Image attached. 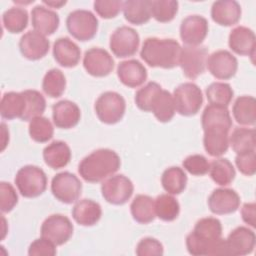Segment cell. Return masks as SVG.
Returning a JSON list of instances; mask_svg holds the SVG:
<instances>
[{"mask_svg": "<svg viewBox=\"0 0 256 256\" xmlns=\"http://www.w3.org/2000/svg\"><path fill=\"white\" fill-rule=\"evenodd\" d=\"M204 131L203 145L205 151L212 157H220L229 148V131L232 119L227 107L209 104L201 116Z\"/></svg>", "mask_w": 256, "mask_h": 256, "instance_id": "6da1fadb", "label": "cell"}, {"mask_svg": "<svg viewBox=\"0 0 256 256\" xmlns=\"http://www.w3.org/2000/svg\"><path fill=\"white\" fill-rule=\"evenodd\" d=\"M188 252L194 256L229 255L226 240L222 238L221 222L215 217L198 220L186 237Z\"/></svg>", "mask_w": 256, "mask_h": 256, "instance_id": "7a4b0ae2", "label": "cell"}, {"mask_svg": "<svg viewBox=\"0 0 256 256\" xmlns=\"http://www.w3.org/2000/svg\"><path fill=\"white\" fill-rule=\"evenodd\" d=\"M120 165V157L115 151L101 148L81 160L78 165V172L86 182L97 183L114 175L119 170Z\"/></svg>", "mask_w": 256, "mask_h": 256, "instance_id": "3957f363", "label": "cell"}, {"mask_svg": "<svg viewBox=\"0 0 256 256\" xmlns=\"http://www.w3.org/2000/svg\"><path fill=\"white\" fill-rule=\"evenodd\" d=\"M181 46L175 39L149 37L144 40L140 56L151 67L172 69L179 65Z\"/></svg>", "mask_w": 256, "mask_h": 256, "instance_id": "277c9868", "label": "cell"}, {"mask_svg": "<svg viewBox=\"0 0 256 256\" xmlns=\"http://www.w3.org/2000/svg\"><path fill=\"white\" fill-rule=\"evenodd\" d=\"M14 181L18 191L25 198L38 197L47 188V176L45 172L35 165L21 167L17 171Z\"/></svg>", "mask_w": 256, "mask_h": 256, "instance_id": "5b68a950", "label": "cell"}, {"mask_svg": "<svg viewBox=\"0 0 256 256\" xmlns=\"http://www.w3.org/2000/svg\"><path fill=\"white\" fill-rule=\"evenodd\" d=\"M98 119L105 124H116L124 116L126 110L125 99L117 92L107 91L102 93L94 105Z\"/></svg>", "mask_w": 256, "mask_h": 256, "instance_id": "8992f818", "label": "cell"}, {"mask_svg": "<svg viewBox=\"0 0 256 256\" xmlns=\"http://www.w3.org/2000/svg\"><path fill=\"white\" fill-rule=\"evenodd\" d=\"M175 110L182 116H193L197 114L203 104L201 89L192 82L178 85L173 91Z\"/></svg>", "mask_w": 256, "mask_h": 256, "instance_id": "52a82bcc", "label": "cell"}, {"mask_svg": "<svg viewBox=\"0 0 256 256\" xmlns=\"http://www.w3.org/2000/svg\"><path fill=\"white\" fill-rule=\"evenodd\" d=\"M68 32L79 41L94 38L98 30V19L89 10L77 9L69 13L66 18Z\"/></svg>", "mask_w": 256, "mask_h": 256, "instance_id": "ba28073f", "label": "cell"}, {"mask_svg": "<svg viewBox=\"0 0 256 256\" xmlns=\"http://www.w3.org/2000/svg\"><path fill=\"white\" fill-rule=\"evenodd\" d=\"M208 59V50L206 47L189 46L181 47L179 66L181 67L185 77L189 79H196L206 69Z\"/></svg>", "mask_w": 256, "mask_h": 256, "instance_id": "9c48e42d", "label": "cell"}, {"mask_svg": "<svg viewBox=\"0 0 256 256\" xmlns=\"http://www.w3.org/2000/svg\"><path fill=\"white\" fill-rule=\"evenodd\" d=\"M53 196L62 203L72 204L78 201L82 192V183L79 178L70 172H60L51 181Z\"/></svg>", "mask_w": 256, "mask_h": 256, "instance_id": "30bf717a", "label": "cell"}, {"mask_svg": "<svg viewBox=\"0 0 256 256\" xmlns=\"http://www.w3.org/2000/svg\"><path fill=\"white\" fill-rule=\"evenodd\" d=\"M134 186L132 181L122 175H112L106 178L101 185V193L103 198L110 204L123 205L132 196Z\"/></svg>", "mask_w": 256, "mask_h": 256, "instance_id": "8fae6325", "label": "cell"}, {"mask_svg": "<svg viewBox=\"0 0 256 256\" xmlns=\"http://www.w3.org/2000/svg\"><path fill=\"white\" fill-rule=\"evenodd\" d=\"M73 224L68 217L62 214H52L42 223L41 237L47 238L56 246L65 244L73 234Z\"/></svg>", "mask_w": 256, "mask_h": 256, "instance_id": "7c38bea8", "label": "cell"}, {"mask_svg": "<svg viewBox=\"0 0 256 256\" xmlns=\"http://www.w3.org/2000/svg\"><path fill=\"white\" fill-rule=\"evenodd\" d=\"M139 43L140 37L136 30L129 26H121L112 33L109 46L116 57L126 58L137 52Z\"/></svg>", "mask_w": 256, "mask_h": 256, "instance_id": "4fadbf2b", "label": "cell"}, {"mask_svg": "<svg viewBox=\"0 0 256 256\" xmlns=\"http://www.w3.org/2000/svg\"><path fill=\"white\" fill-rule=\"evenodd\" d=\"M206 67L212 76L220 80L232 78L238 69L236 57L227 50H218L208 56Z\"/></svg>", "mask_w": 256, "mask_h": 256, "instance_id": "5bb4252c", "label": "cell"}, {"mask_svg": "<svg viewBox=\"0 0 256 256\" xmlns=\"http://www.w3.org/2000/svg\"><path fill=\"white\" fill-rule=\"evenodd\" d=\"M83 66L86 72L91 76L105 77L112 72L114 60L105 49L93 47L85 52Z\"/></svg>", "mask_w": 256, "mask_h": 256, "instance_id": "9a60e30c", "label": "cell"}, {"mask_svg": "<svg viewBox=\"0 0 256 256\" xmlns=\"http://www.w3.org/2000/svg\"><path fill=\"white\" fill-rule=\"evenodd\" d=\"M208 22L200 15H190L184 18L180 25L181 40L189 46L200 45L208 34Z\"/></svg>", "mask_w": 256, "mask_h": 256, "instance_id": "2e32d148", "label": "cell"}, {"mask_svg": "<svg viewBox=\"0 0 256 256\" xmlns=\"http://www.w3.org/2000/svg\"><path fill=\"white\" fill-rule=\"evenodd\" d=\"M240 205L238 193L230 188L213 190L208 198V207L213 214L227 215L234 213Z\"/></svg>", "mask_w": 256, "mask_h": 256, "instance_id": "e0dca14e", "label": "cell"}, {"mask_svg": "<svg viewBox=\"0 0 256 256\" xmlns=\"http://www.w3.org/2000/svg\"><path fill=\"white\" fill-rule=\"evenodd\" d=\"M225 240L229 255L242 256L253 252L256 237L253 230L239 226L232 230Z\"/></svg>", "mask_w": 256, "mask_h": 256, "instance_id": "ac0fdd59", "label": "cell"}, {"mask_svg": "<svg viewBox=\"0 0 256 256\" xmlns=\"http://www.w3.org/2000/svg\"><path fill=\"white\" fill-rule=\"evenodd\" d=\"M50 42L46 36L41 33L30 30L26 32L19 41L21 54L28 60H39L49 51Z\"/></svg>", "mask_w": 256, "mask_h": 256, "instance_id": "d6986e66", "label": "cell"}, {"mask_svg": "<svg viewBox=\"0 0 256 256\" xmlns=\"http://www.w3.org/2000/svg\"><path fill=\"white\" fill-rule=\"evenodd\" d=\"M52 118L56 127L70 129L79 123L81 111L76 103L70 100H61L52 106Z\"/></svg>", "mask_w": 256, "mask_h": 256, "instance_id": "ffe728a7", "label": "cell"}, {"mask_svg": "<svg viewBox=\"0 0 256 256\" xmlns=\"http://www.w3.org/2000/svg\"><path fill=\"white\" fill-rule=\"evenodd\" d=\"M255 34L245 26H237L231 30L228 38L230 49L241 56H250L253 58L255 54Z\"/></svg>", "mask_w": 256, "mask_h": 256, "instance_id": "44dd1931", "label": "cell"}, {"mask_svg": "<svg viewBox=\"0 0 256 256\" xmlns=\"http://www.w3.org/2000/svg\"><path fill=\"white\" fill-rule=\"evenodd\" d=\"M117 76L122 84L130 88H136L144 84L147 79L145 66L135 59L125 60L118 64Z\"/></svg>", "mask_w": 256, "mask_h": 256, "instance_id": "7402d4cb", "label": "cell"}, {"mask_svg": "<svg viewBox=\"0 0 256 256\" xmlns=\"http://www.w3.org/2000/svg\"><path fill=\"white\" fill-rule=\"evenodd\" d=\"M80 48L68 37L58 38L53 44V57L62 67H75L80 61Z\"/></svg>", "mask_w": 256, "mask_h": 256, "instance_id": "603a6c76", "label": "cell"}, {"mask_svg": "<svg viewBox=\"0 0 256 256\" xmlns=\"http://www.w3.org/2000/svg\"><path fill=\"white\" fill-rule=\"evenodd\" d=\"M211 17L218 25H235L241 18V6L234 0L215 1L211 7Z\"/></svg>", "mask_w": 256, "mask_h": 256, "instance_id": "cb8c5ba5", "label": "cell"}, {"mask_svg": "<svg viewBox=\"0 0 256 256\" xmlns=\"http://www.w3.org/2000/svg\"><path fill=\"white\" fill-rule=\"evenodd\" d=\"M31 23L35 31L47 36L52 35L58 29L60 19L55 11L37 5L31 11Z\"/></svg>", "mask_w": 256, "mask_h": 256, "instance_id": "d4e9b609", "label": "cell"}, {"mask_svg": "<svg viewBox=\"0 0 256 256\" xmlns=\"http://www.w3.org/2000/svg\"><path fill=\"white\" fill-rule=\"evenodd\" d=\"M101 216V206L91 199L78 200L72 208V217L81 226H93L100 220Z\"/></svg>", "mask_w": 256, "mask_h": 256, "instance_id": "484cf974", "label": "cell"}, {"mask_svg": "<svg viewBox=\"0 0 256 256\" xmlns=\"http://www.w3.org/2000/svg\"><path fill=\"white\" fill-rule=\"evenodd\" d=\"M71 150L63 141H53L43 149V159L47 166L52 169L65 167L71 160Z\"/></svg>", "mask_w": 256, "mask_h": 256, "instance_id": "4316f807", "label": "cell"}, {"mask_svg": "<svg viewBox=\"0 0 256 256\" xmlns=\"http://www.w3.org/2000/svg\"><path fill=\"white\" fill-rule=\"evenodd\" d=\"M25 97L23 92H6L3 94L0 103L1 117L7 120L15 118L22 119L25 113Z\"/></svg>", "mask_w": 256, "mask_h": 256, "instance_id": "83f0119b", "label": "cell"}, {"mask_svg": "<svg viewBox=\"0 0 256 256\" xmlns=\"http://www.w3.org/2000/svg\"><path fill=\"white\" fill-rule=\"evenodd\" d=\"M150 112L154 114L159 122H169L176 112L172 94L167 90L161 89L151 102Z\"/></svg>", "mask_w": 256, "mask_h": 256, "instance_id": "f1b7e54d", "label": "cell"}, {"mask_svg": "<svg viewBox=\"0 0 256 256\" xmlns=\"http://www.w3.org/2000/svg\"><path fill=\"white\" fill-rule=\"evenodd\" d=\"M232 114L237 123L253 126L256 122V100L253 96L243 95L238 97L232 108Z\"/></svg>", "mask_w": 256, "mask_h": 256, "instance_id": "f546056e", "label": "cell"}, {"mask_svg": "<svg viewBox=\"0 0 256 256\" xmlns=\"http://www.w3.org/2000/svg\"><path fill=\"white\" fill-rule=\"evenodd\" d=\"M124 18L131 24L142 25L147 23L151 16L150 0H128L123 2Z\"/></svg>", "mask_w": 256, "mask_h": 256, "instance_id": "4dcf8cb0", "label": "cell"}, {"mask_svg": "<svg viewBox=\"0 0 256 256\" xmlns=\"http://www.w3.org/2000/svg\"><path fill=\"white\" fill-rule=\"evenodd\" d=\"M130 211L136 222L140 224H148L156 217L154 199L148 195L139 194L132 200Z\"/></svg>", "mask_w": 256, "mask_h": 256, "instance_id": "1f68e13d", "label": "cell"}, {"mask_svg": "<svg viewBox=\"0 0 256 256\" xmlns=\"http://www.w3.org/2000/svg\"><path fill=\"white\" fill-rule=\"evenodd\" d=\"M229 145L237 155L255 151V129L248 127L235 128L229 137Z\"/></svg>", "mask_w": 256, "mask_h": 256, "instance_id": "d6a6232c", "label": "cell"}, {"mask_svg": "<svg viewBox=\"0 0 256 256\" xmlns=\"http://www.w3.org/2000/svg\"><path fill=\"white\" fill-rule=\"evenodd\" d=\"M161 184L167 193L171 195H178L182 193L186 188V173L180 167H169L164 170L161 176Z\"/></svg>", "mask_w": 256, "mask_h": 256, "instance_id": "836d02e7", "label": "cell"}, {"mask_svg": "<svg viewBox=\"0 0 256 256\" xmlns=\"http://www.w3.org/2000/svg\"><path fill=\"white\" fill-rule=\"evenodd\" d=\"M209 174L212 180L220 185L227 186L235 178V169L232 163L226 158H217L209 165Z\"/></svg>", "mask_w": 256, "mask_h": 256, "instance_id": "e575fe53", "label": "cell"}, {"mask_svg": "<svg viewBox=\"0 0 256 256\" xmlns=\"http://www.w3.org/2000/svg\"><path fill=\"white\" fill-rule=\"evenodd\" d=\"M156 216L166 222L174 221L180 212L178 201L169 193L161 194L154 199Z\"/></svg>", "mask_w": 256, "mask_h": 256, "instance_id": "d590c367", "label": "cell"}, {"mask_svg": "<svg viewBox=\"0 0 256 256\" xmlns=\"http://www.w3.org/2000/svg\"><path fill=\"white\" fill-rule=\"evenodd\" d=\"M66 88V78L63 72L57 68L46 72L42 80V89L44 93L51 98L60 97Z\"/></svg>", "mask_w": 256, "mask_h": 256, "instance_id": "8d00e7d4", "label": "cell"}, {"mask_svg": "<svg viewBox=\"0 0 256 256\" xmlns=\"http://www.w3.org/2000/svg\"><path fill=\"white\" fill-rule=\"evenodd\" d=\"M4 28L10 33H20L28 25V12L23 7H11L2 15Z\"/></svg>", "mask_w": 256, "mask_h": 256, "instance_id": "74e56055", "label": "cell"}, {"mask_svg": "<svg viewBox=\"0 0 256 256\" xmlns=\"http://www.w3.org/2000/svg\"><path fill=\"white\" fill-rule=\"evenodd\" d=\"M25 97V113L21 120L31 121L43 114L46 108V100L44 96L37 90H24L22 91Z\"/></svg>", "mask_w": 256, "mask_h": 256, "instance_id": "f35d334b", "label": "cell"}, {"mask_svg": "<svg viewBox=\"0 0 256 256\" xmlns=\"http://www.w3.org/2000/svg\"><path fill=\"white\" fill-rule=\"evenodd\" d=\"M206 97L211 105L228 107L234 92L228 83L213 82L206 88Z\"/></svg>", "mask_w": 256, "mask_h": 256, "instance_id": "ab89813d", "label": "cell"}, {"mask_svg": "<svg viewBox=\"0 0 256 256\" xmlns=\"http://www.w3.org/2000/svg\"><path fill=\"white\" fill-rule=\"evenodd\" d=\"M28 131L31 139L38 143L48 142L54 134V128L51 121L43 116L36 117L29 121Z\"/></svg>", "mask_w": 256, "mask_h": 256, "instance_id": "60d3db41", "label": "cell"}, {"mask_svg": "<svg viewBox=\"0 0 256 256\" xmlns=\"http://www.w3.org/2000/svg\"><path fill=\"white\" fill-rule=\"evenodd\" d=\"M150 11L151 16L156 21L170 22L178 11V2L174 0H150Z\"/></svg>", "mask_w": 256, "mask_h": 256, "instance_id": "b9f144b4", "label": "cell"}, {"mask_svg": "<svg viewBox=\"0 0 256 256\" xmlns=\"http://www.w3.org/2000/svg\"><path fill=\"white\" fill-rule=\"evenodd\" d=\"M162 89V87L156 82H148L145 86L140 88L135 94L136 106L145 112H150V105L155 95Z\"/></svg>", "mask_w": 256, "mask_h": 256, "instance_id": "7bdbcfd3", "label": "cell"}, {"mask_svg": "<svg viewBox=\"0 0 256 256\" xmlns=\"http://www.w3.org/2000/svg\"><path fill=\"white\" fill-rule=\"evenodd\" d=\"M182 165L184 169L190 174L195 176H203L208 173L210 163L203 155L193 154L186 157L183 160Z\"/></svg>", "mask_w": 256, "mask_h": 256, "instance_id": "ee69618b", "label": "cell"}, {"mask_svg": "<svg viewBox=\"0 0 256 256\" xmlns=\"http://www.w3.org/2000/svg\"><path fill=\"white\" fill-rule=\"evenodd\" d=\"M96 13L104 18L111 19L116 17L123 8V2L119 0H96L93 3Z\"/></svg>", "mask_w": 256, "mask_h": 256, "instance_id": "f6af8a7d", "label": "cell"}, {"mask_svg": "<svg viewBox=\"0 0 256 256\" xmlns=\"http://www.w3.org/2000/svg\"><path fill=\"white\" fill-rule=\"evenodd\" d=\"M18 203V196L14 187L2 181L0 183V208L2 213H8L14 209Z\"/></svg>", "mask_w": 256, "mask_h": 256, "instance_id": "bcb514c9", "label": "cell"}, {"mask_svg": "<svg viewBox=\"0 0 256 256\" xmlns=\"http://www.w3.org/2000/svg\"><path fill=\"white\" fill-rule=\"evenodd\" d=\"M138 256H160L163 255L164 249L160 241L152 237H145L141 239L135 250Z\"/></svg>", "mask_w": 256, "mask_h": 256, "instance_id": "7dc6e473", "label": "cell"}, {"mask_svg": "<svg viewBox=\"0 0 256 256\" xmlns=\"http://www.w3.org/2000/svg\"><path fill=\"white\" fill-rule=\"evenodd\" d=\"M56 253V245L44 237L35 239L28 248L30 256H54Z\"/></svg>", "mask_w": 256, "mask_h": 256, "instance_id": "c3c4849f", "label": "cell"}, {"mask_svg": "<svg viewBox=\"0 0 256 256\" xmlns=\"http://www.w3.org/2000/svg\"><path fill=\"white\" fill-rule=\"evenodd\" d=\"M235 164L242 174L247 176H253L256 172L255 151L237 155L235 158Z\"/></svg>", "mask_w": 256, "mask_h": 256, "instance_id": "681fc988", "label": "cell"}, {"mask_svg": "<svg viewBox=\"0 0 256 256\" xmlns=\"http://www.w3.org/2000/svg\"><path fill=\"white\" fill-rule=\"evenodd\" d=\"M241 216L243 221L251 226L252 228H255L256 226V204L254 202H249L243 204L241 208Z\"/></svg>", "mask_w": 256, "mask_h": 256, "instance_id": "f907efd6", "label": "cell"}, {"mask_svg": "<svg viewBox=\"0 0 256 256\" xmlns=\"http://www.w3.org/2000/svg\"><path fill=\"white\" fill-rule=\"evenodd\" d=\"M43 3L51 8H60L62 7L63 5L66 4V1H62V0H58V1H55V0H51V1H43Z\"/></svg>", "mask_w": 256, "mask_h": 256, "instance_id": "816d5d0a", "label": "cell"}, {"mask_svg": "<svg viewBox=\"0 0 256 256\" xmlns=\"http://www.w3.org/2000/svg\"><path fill=\"white\" fill-rule=\"evenodd\" d=\"M15 3H17V4H30V3H33L34 1L33 0H30V1H14Z\"/></svg>", "mask_w": 256, "mask_h": 256, "instance_id": "f5cc1de1", "label": "cell"}]
</instances>
